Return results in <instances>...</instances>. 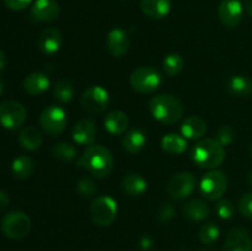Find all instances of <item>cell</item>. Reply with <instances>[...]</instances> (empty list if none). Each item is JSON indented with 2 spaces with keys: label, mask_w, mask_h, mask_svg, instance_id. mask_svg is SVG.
<instances>
[{
  "label": "cell",
  "mask_w": 252,
  "mask_h": 251,
  "mask_svg": "<svg viewBox=\"0 0 252 251\" xmlns=\"http://www.w3.org/2000/svg\"><path fill=\"white\" fill-rule=\"evenodd\" d=\"M175 216V208L171 203H162L158 211V220L160 223H169Z\"/></svg>",
  "instance_id": "cell-37"
},
{
  "label": "cell",
  "mask_w": 252,
  "mask_h": 251,
  "mask_svg": "<svg viewBox=\"0 0 252 251\" xmlns=\"http://www.w3.org/2000/svg\"><path fill=\"white\" fill-rule=\"evenodd\" d=\"M9 203H10L9 194H7L5 191H2V189H0V211L6 208V207L9 206Z\"/></svg>",
  "instance_id": "cell-40"
},
{
  "label": "cell",
  "mask_w": 252,
  "mask_h": 251,
  "mask_svg": "<svg viewBox=\"0 0 252 251\" xmlns=\"http://www.w3.org/2000/svg\"><path fill=\"white\" fill-rule=\"evenodd\" d=\"M229 180L225 172L220 170H209L203 175L199 184L202 196L208 201H219L228 189Z\"/></svg>",
  "instance_id": "cell-5"
},
{
  "label": "cell",
  "mask_w": 252,
  "mask_h": 251,
  "mask_svg": "<svg viewBox=\"0 0 252 251\" xmlns=\"http://www.w3.org/2000/svg\"><path fill=\"white\" fill-rule=\"evenodd\" d=\"M0 228L6 238L19 240L29 235L31 230V219L25 212L11 211L2 217Z\"/></svg>",
  "instance_id": "cell-6"
},
{
  "label": "cell",
  "mask_w": 252,
  "mask_h": 251,
  "mask_svg": "<svg viewBox=\"0 0 252 251\" xmlns=\"http://www.w3.org/2000/svg\"><path fill=\"white\" fill-rule=\"evenodd\" d=\"M4 90H5V84H4V81L0 80V95L4 93Z\"/></svg>",
  "instance_id": "cell-44"
},
{
  "label": "cell",
  "mask_w": 252,
  "mask_h": 251,
  "mask_svg": "<svg viewBox=\"0 0 252 251\" xmlns=\"http://www.w3.org/2000/svg\"><path fill=\"white\" fill-rule=\"evenodd\" d=\"M121 187L130 197H139L147 192L148 182L142 175L135 174V172H129L125 175L121 181Z\"/></svg>",
  "instance_id": "cell-22"
},
{
  "label": "cell",
  "mask_w": 252,
  "mask_h": 251,
  "mask_svg": "<svg viewBox=\"0 0 252 251\" xmlns=\"http://www.w3.org/2000/svg\"><path fill=\"white\" fill-rule=\"evenodd\" d=\"M96 134H97V128H96L95 122L88 120V118H84V120L76 122L73 127V132H71L74 142L80 145H88V147L94 144Z\"/></svg>",
  "instance_id": "cell-17"
},
{
  "label": "cell",
  "mask_w": 252,
  "mask_h": 251,
  "mask_svg": "<svg viewBox=\"0 0 252 251\" xmlns=\"http://www.w3.org/2000/svg\"><path fill=\"white\" fill-rule=\"evenodd\" d=\"M228 89L231 95L240 98L252 96V78L246 75H234L229 79Z\"/></svg>",
  "instance_id": "cell-25"
},
{
  "label": "cell",
  "mask_w": 252,
  "mask_h": 251,
  "mask_svg": "<svg viewBox=\"0 0 252 251\" xmlns=\"http://www.w3.org/2000/svg\"><path fill=\"white\" fill-rule=\"evenodd\" d=\"M239 211L244 217L252 219V192L241 197L239 201Z\"/></svg>",
  "instance_id": "cell-36"
},
{
  "label": "cell",
  "mask_w": 252,
  "mask_h": 251,
  "mask_svg": "<svg viewBox=\"0 0 252 251\" xmlns=\"http://www.w3.org/2000/svg\"><path fill=\"white\" fill-rule=\"evenodd\" d=\"M34 169V162L29 155H19L11 164V172L16 179L26 180L32 175Z\"/></svg>",
  "instance_id": "cell-27"
},
{
  "label": "cell",
  "mask_w": 252,
  "mask_h": 251,
  "mask_svg": "<svg viewBox=\"0 0 252 251\" xmlns=\"http://www.w3.org/2000/svg\"><path fill=\"white\" fill-rule=\"evenodd\" d=\"M197 179L192 172L184 171L174 175L166 185V192L172 199L182 201L194 192Z\"/></svg>",
  "instance_id": "cell-10"
},
{
  "label": "cell",
  "mask_w": 252,
  "mask_h": 251,
  "mask_svg": "<svg viewBox=\"0 0 252 251\" xmlns=\"http://www.w3.org/2000/svg\"><path fill=\"white\" fill-rule=\"evenodd\" d=\"M139 248L143 251H149L153 248V239L149 235H143L139 239Z\"/></svg>",
  "instance_id": "cell-39"
},
{
  "label": "cell",
  "mask_w": 252,
  "mask_h": 251,
  "mask_svg": "<svg viewBox=\"0 0 252 251\" xmlns=\"http://www.w3.org/2000/svg\"><path fill=\"white\" fill-rule=\"evenodd\" d=\"M206 132L207 125L199 116H189L181 125V135L189 140L202 139Z\"/></svg>",
  "instance_id": "cell-21"
},
{
  "label": "cell",
  "mask_w": 252,
  "mask_h": 251,
  "mask_svg": "<svg viewBox=\"0 0 252 251\" xmlns=\"http://www.w3.org/2000/svg\"><path fill=\"white\" fill-rule=\"evenodd\" d=\"M112 153L106 147L100 144L89 145L78 160V166L88 170L94 176L105 179L110 176L113 170Z\"/></svg>",
  "instance_id": "cell-1"
},
{
  "label": "cell",
  "mask_w": 252,
  "mask_h": 251,
  "mask_svg": "<svg viewBox=\"0 0 252 251\" xmlns=\"http://www.w3.org/2000/svg\"><path fill=\"white\" fill-rule=\"evenodd\" d=\"M147 144V134L139 128L127 130L122 137V147L130 154L139 153Z\"/></svg>",
  "instance_id": "cell-23"
},
{
  "label": "cell",
  "mask_w": 252,
  "mask_h": 251,
  "mask_svg": "<svg viewBox=\"0 0 252 251\" xmlns=\"http://www.w3.org/2000/svg\"><path fill=\"white\" fill-rule=\"evenodd\" d=\"M199 251H214V250H212V249H202V250Z\"/></svg>",
  "instance_id": "cell-45"
},
{
  "label": "cell",
  "mask_w": 252,
  "mask_h": 251,
  "mask_svg": "<svg viewBox=\"0 0 252 251\" xmlns=\"http://www.w3.org/2000/svg\"><path fill=\"white\" fill-rule=\"evenodd\" d=\"M63 43V37L59 30L54 27L44 29L37 39V47L44 56H53L61 49Z\"/></svg>",
  "instance_id": "cell-15"
},
{
  "label": "cell",
  "mask_w": 252,
  "mask_h": 251,
  "mask_svg": "<svg viewBox=\"0 0 252 251\" xmlns=\"http://www.w3.org/2000/svg\"><path fill=\"white\" fill-rule=\"evenodd\" d=\"M80 103L89 113L98 115L107 110L110 105V94L103 86L91 85L81 95Z\"/></svg>",
  "instance_id": "cell-9"
},
{
  "label": "cell",
  "mask_w": 252,
  "mask_h": 251,
  "mask_svg": "<svg viewBox=\"0 0 252 251\" xmlns=\"http://www.w3.org/2000/svg\"><path fill=\"white\" fill-rule=\"evenodd\" d=\"M214 139L219 143L220 145H223L224 148L230 145L231 143L235 139V130L231 126L229 125H221L219 126L218 129L216 130V137Z\"/></svg>",
  "instance_id": "cell-33"
},
{
  "label": "cell",
  "mask_w": 252,
  "mask_h": 251,
  "mask_svg": "<svg viewBox=\"0 0 252 251\" xmlns=\"http://www.w3.org/2000/svg\"><path fill=\"white\" fill-rule=\"evenodd\" d=\"M246 182H248L249 186L252 188V170L248 174V177H246Z\"/></svg>",
  "instance_id": "cell-43"
},
{
  "label": "cell",
  "mask_w": 252,
  "mask_h": 251,
  "mask_svg": "<svg viewBox=\"0 0 252 251\" xmlns=\"http://www.w3.org/2000/svg\"><path fill=\"white\" fill-rule=\"evenodd\" d=\"M117 203L110 196H98L90 206V216L94 224L101 228L110 226L117 217Z\"/></svg>",
  "instance_id": "cell-7"
},
{
  "label": "cell",
  "mask_w": 252,
  "mask_h": 251,
  "mask_svg": "<svg viewBox=\"0 0 252 251\" xmlns=\"http://www.w3.org/2000/svg\"><path fill=\"white\" fill-rule=\"evenodd\" d=\"M164 76L153 66H139L130 74L129 83L134 91L139 94L155 93L162 85Z\"/></svg>",
  "instance_id": "cell-4"
},
{
  "label": "cell",
  "mask_w": 252,
  "mask_h": 251,
  "mask_svg": "<svg viewBox=\"0 0 252 251\" xmlns=\"http://www.w3.org/2000/svg\"><path fill=\"white\" fill-rule=\"evenodd\" d=\"M26 108L15 100H5L0 103V125L9 130H16L26 121Z\"/></svg>",
  "instance_id": "cell-11"
},
{
  "label": "cell",
  "mask_w": 252,
  "mask_h": 251,
  "mask_svg": "<svg viewBox=\"0 0 252 251\" xmlns=\"http://www.w3.org/2000/svg\"><path fill=\"white\" fill-rule=\"evenodd\" d=\"M74 86L66 79H59L53 88V95L61 103H69L74 97Z\"/></svg>",
  "instance_id": "cell-29"
},
{
  "label": "cell",
  "mask_w": 252,
  "mask_h": 251,
  "mask_svg": "<svg viewBox=\"0 0 252 251\" xmlns=\"http://www.w3.org/2000/svg\"><path fill=\"white\" fill-rule=\"evenodd\" d=\"M244 6L240 0H221L218 6V17L228 29H234L243 20Z\"/></svg>",
  "instance_id": "cell-12"
},
{
  "label": "cell",
  "mask_w": 252,
  "mask_h": 251,
  "mask_svg": "<svg viewBox=\"0 0 252 251\" xmlns=\"http://www.w3.org/2000/svg\"><path fill=\"white\" fill-rule=\"evenodd\" d=\"M216 212L220 219H231L235 214V207L229 199H219L216 204Z\"/></svg>",
  "instance_id": "cell-35"
},
{
  "label": "cell",
  "mask_w": 252,
  "mask_h": 251,
  "mask_svg": "<svg viewBox=\"0 0 252 251\" xmlns=\"http://www.w3.org/2000/svg\"><path fill=\"white\" fill-rule=\"evenodd\" d=\"M244 9L248 12V15H250L252 17V0H245V2H244Z\"/></svg>",
  "instance_id": "cell-42"
},
{
  "label": "cell",
  "mask_w": 252,
  "mask_h": 251,
  "mask_svg": "<svg viewBox=\"0 0 252 251\" xmlns=\"http://www.w3.org/2000/svg\"><path fill=\"white\" fill-rule=\"evenodd\" d=\"M191 157L194 164L201 169L214 170L220 166L225 160V148L219 144L214 138L199 139L192 148Z\"/></svg>",
  "instance_id": "cell-3"
},
{
  "label": "cell",
  "mask_w": 252,
  "mask_h": 251,
  "mask_svg": "<svg viewBox=\"0 0 252 251\" xmlns=\"http://www.w3.org/2000/svg\"><path fill=\"white\" fill-rule=\"evenodd\" d=\"M220 236V229L213 221L203 224L198 230V239L204 245H212Z\"/></svg>",
  "instance_id": "cell-32"
},
{
  "label": "cell",
  "mask_w": 252,
  "mask_h": 251,
  "mask_svg": "<svg viewBox=\"0 0 252 251\" xmlns=\"http://www.w3.org/2000/svg\"><path fill=\"white\" fill-rule=\"evenodd\" d=\"M52 154L56 159L61 160L63 162L73 161L78 157V150L73 144L68 142H59L56 143L52 148Z\"/></svg>",
  "instance_id": "cell-30"
},
{
  "label": "cell",
  "mask_w": 252,
  "mask_h": 251,
  "mask_svg": "<svg viewBox=\"0 0 252 251\" xmlns=\"http://www.w3.org/2000/svg\"><path fill=\"white\" fill-rule=\"evenodd\" d=\"M76 189L83 197H93L97 192V186L90 177H81L76 182Z\"/></svg>",
  "instance_id": "cell-34"
},
{
  "label": "cell",
  "mask_w": 252,
  "mask_h": 251,
  "mask_svg": "<svg viewBox=\"0 0 252 251\" xmlns=\"http://www.w3.org/2000/svg\"><path fill=\"white\" fill-rule=\"evenodd\" d=\"M223 251H252L250 234L243 228L233 229L226 236Z\"/></svg>",
  "instance_id": "cell-16"
},
{
  "label": "cell",
  "mask_w": 252,
  "mask_h": 251,
  "mask_svg": "<svg viewBox=\"0 0 252 251\" xmlns=\"http://www.w3.org/2000/svg\"><path fill=\"white\" fill-rule=\"evenodd\" d=\"M49 85H51V81H49L48 76L43 73H38V71L29 74L22 81V88L31 96L42 95L48 90Z\"/></svg>",
  "instance_id": "cell-20"
},
{
  "label": "cell",
  "mask_w": 252,
  "mask_h": 251,
  "mask_svg": "<svg viewBox=\"0 0 252 251\" xmlns=\"http://www.w3.org/2000/svg\"><path fill=\"white\" fill-rule=\"evenodd\" d=\"M251 153H252V145H251Z\"/></svg>",
  "instance_id": "cell-46"
},
{
  "label": "cell",
  "mask_w": 252,
  "mask_h": 251,
  "mask_svg": "<svg viewBox=\"0 0 252 251\" xmlns=\"http://www.w3.org/2000/svg\"><path fill=\"white\" fill-rule=\"evenodd\" d=\"M185 66V61L181 54L170 53L162 61V68L167 76H176L182 71Z\"/></svg>",
  "instance_id": "cell-31"
},
{
  "label": "cell",
  "mask_w": 252,
  "mask_h": 251,
  "mask_svg": "<svg viewBox=\"0 0 252 251\" xmlns=\"http://www.w3.org/2000/svg\"><path fill=\"white\" fill-rule=\"evenodd\" d=\"M172 7L171 0H140L143 14L153 20H161L170 14Z\"/></svg>",
  "instance_id": "cell-19"
},
{
  "label": "cell",
  "mask_w": 252,
  "mask_h": 251,
  "mask_svg": "<svg viewBox=\"0 0 252 251\" xmlns=\"http://www.w3.org/2000/svg\"><path fill=\"white\" fill-rule=\"evenodd\" d=\"M161 148L169 154H182L187 148V139L182 135L169 133L162 137Z\"/></svg>",
  "instance_id": "cell-28"
},
{
  "label": "cell",
  "mask_w": 252,
  "mask_h": 251,
  "mask_svg": "<svg viewBox=\"0 0 252 251\" xmlns=\"http://www.w3.org/2000/svg\"><path fill=\"white\" fill-rule=\"evenodd\" d=\"M148 108L153 117L164 125H175L184 116V105L171 94L153 96L148 102Z\"/></svg>",
  "instance_id": "cell-2"
},
{
  "label": "cell",
  "mask_w": 252,
  "mask_h": 251,
  "mask_svg": "<svg viewBox=\"0 0 252 251\" xmlns=\"http://www.w3.org/2000/svg\"><path fill=\"white\" fill-rule=\"evenodd\" d=\"M61 7L56 0H36L31 7V17L36 22H51L58 19Z\"/></svg>",
  "instance_id": "cell-14"
},
{
  "label": "cell",
  "mask_w": 252,
  "mask_h": 251,
  "mask_svg": "<svg viewBox=\"0 0 252 251\" xmlns=\"http://www.w3.org/2000/svg\"><path fill=\"white\" fill-rule=\"evenodd\" d=\"M39 125H41L42 129L48 134L58 135L66 129L68 115L61 106L51 105L41 112Z\"/></svg>",
  "instance_id": "cell-8"
},
{
  "label": "cell",
  "mask_w": 252,
  "mask_h": 251,
  "mask_svg": "<svg viewBox=\"0 0 252 251\" xmlns=\"http://www.w3.org/2000/svg\"><path fill=\"white\" fill-rule=\"evenodd\" d=\"M43 138H42L41 132L36 127L27 126L20 130L19 143L21 147L26 150H37L41 148Z\"/></svg>",
  "instance_id": "cell-26"
},
{
  "label": "cell",
  "mask_w": 252,
  "mask_h": 251,
  "mask_svg": "<svg viewBox=\"0 0 252 251\" xmlns=\"http://www.w3.org/2000/svg\"><path fill=\"white\" fill-rule=\"evenodd\" d=\"M182 213L189 220L202 221L208 218L209 214H211V209L203 199L194 198L185 204L184 208H182Z\"/></svg>",
  "instance_id": "cell-24"
},
{
  "label": "cell",
  "mask_w": 252,
  "mask_h": 251,
  "mask_svg": "<svg viewBox=\"0 0 252 251\" xmlns=\"http://www.w3.org/2000/svg\"><path fill=\"white\" fill-rule=\"evenodd\" d=\"M130 47L129 34L121 27H115L111 30L106 38V48L107 52L115 58H121L125 56Z\"/></svg>",
  "instance_id": "cell-13"
},
{
  "label": "cell",
  "mask_w": 252,
  "mask_h": 251,
  "mask_svg": "<svg viewBox=\"0 0 252 251\" xmlns=\"http://www.w3.org/2000/svg\"><path fill=\"white\" fill-rule=\"evenodd\" d=\"M32 0H4V4L7 9L12 10V11H22L26 9Z\"/></svg>",
  "instance_id": "cell-38"
},
{
  "label": "cell",
  "mask_w": 252,
  "mask_h": 251,
  "mask_svg": "<svg viewBox=\"0 0 252 251\" xmlns=\"http://www.w3.org/2000/svg\"><path fill=\"white\" fill-rule=\"evenodd\" d=\"M103 126H105V129L111 135H121L127 132L129 120H128V116L123 111L115 110L111 111L105 116Z\"/></svg>",
  "instance_id": "cell-18"
},
{
  "label": "cell",
  "mask_w": 252,
  "mask_h": 251,
  "mask_svg": "<svg viewBox=\"0 0 252 251\" xmlns=\"http://www.w3.org/2000/svg\"><path fill=\"white\" fill-rule=\"evenodd\" d=\"M5 66H6V56H5L4 51L0 49V71L4 70Z\"/></svg>",
  "instance_id": "cell-41"
}]
</instances>
